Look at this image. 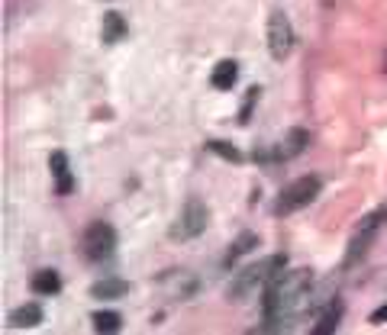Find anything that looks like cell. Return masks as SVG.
Returning <instances> with one entry per match:
<instances>
[{
  "label": "cell",
  "mask_w": 387,
  "mask_h": 335,
  "mask_svg": "<svg viewBox=\"0 0 387 335\" xmlns=\"http://www.w3.org/2000/svg\"><path fill=\"white\" fill-rule=\"evenodd\" d=\"M310 284H313L310 268H297V271H281L265 287L262 313L268 329H278L291 316H297L300 310L310 306Z\"/></svg>",
  "instance_id": "1"
},
{
  "label": "cell",
  "mask_w": 387,
  "mask_h": 335,
  "mask_svg": "<svg viewBox=\"0 0 387 335\" xmlns=\"http://www.w3.org/2000/svg\"><path fill=\"white\" fill-rule=\"evenodd\" d=\"M284 268H287V255H268V258H262L258 264L242 268V271L232 277L230 290H226L230 300H249V297H255V293L262 290V287H268Z\"/></svg>",
  "instance_id": "2"
},
{
  "label": "cell",
  "mask_w": 387,
  "mask_h": 335,
  "mask_svg": "<svg viewBox=\"0 0 387 335\" xmlns=\"http://www.w3.org/2000/svg\"><path fill=\"white\" fill-rule=\"evenodd\" d=\"M320 178L316 174H307V178H297L291 181L287 187L281 190V197L274 200V216H287V213H297V209H304L307 203H313L316 194H320Z\"/></svg>",
  "instance_id": "3"
},
{
  "label": "cell",
  "mask_w": 387,
  "mask_h": 335,
  "mask_svg": "<svg viewBox=\"0 0 387 335\" xmlns=\"http://www.w3.org/2000/svg\"><path fill=\"white\" fill-rule=\"evenodd\" d=\"M203 229H207V207L194 197V200L184 203V209L178 213L175 226L168 229V235H171L175 242H184V239H197Z\"/></svg>",
  "instance_id": "4"
},
{
  "label": "cell",
  "mask_w": 387,
  "mask_h": 335,
  "mask_svg": "<svg viewBox=\"0 0 387 335\" xmlns=\"http://www.w3.org/2000/svg\"><path fill=\"white\" fill-rule=\"evenodd\" d=\"M81 249L91 262H104V258H110L113 249H116L113 226H107V222H91L87 232H84V239H81Z\"/></svg>",
  "instance_id": "5"
},
{
  "label": "cell",
  "mask_w": 387,
  "mask_h": 335,
  "mask_svg": "<svg viewBox=\"0 0 387 335\" xmlns=\"http://www.w3.org/2000/svg\"><path fill=\"white\" fill-rule=\"evenodd\" d=\"M268 49L278 62H284L294 49V30H291V20L284 16L281 10H272L268 16Z\"/></svg>",
  "instance_id": "6"
},
{
  "label": "cell",
  "mask_w": 387,
  "mask_h": 335,
  "mask_svg": "<svg viewBox=\"0 0 387 335\" xmlns=\"http://www.w3.org/2000/svg\"><path fill=\"white\" fill-rule=\"evenodd\" d=\"M49 168H52V174H55V190L62 197H68L74 190V178H71V171H68V155L65 152H52L49 155Z\"/></svg>",
  "instance_id": "7"
},
{
  "label": "cell",
  "mask_w": 387,
  "mask_h": 335,
  "mask_svg": "<svg viewBox=\"0 0 387 335\" xmlns=\"http://www.w3.org/2000/svg\"><path fill=\"white\" fill-rule=\"evenodd\" d=\"M236 78H239V65L232 62V58H223V62H217L213 74H210V84H213L217 91H232Z\"/></svg>",
  "instance_id": "8"
},
{
  "label": "cell",
  "mask_w": 387,
  "mask_h": 335,
  "mask_svg": "<svg viewBox=\"0 0 387 335\" xmlns=\"http://www.w3.org/2000/svg\"><path fill=\"white\" fill-rule=\"evenodd\" d=\"M62 290V277L55 271H36L32 274V293H39V297H55V293Z\"/></svg>",
  "instance_id": "9"
},
{
  "label": "cell",
  "mask_w": 387,
  "mask_h": 335,
  "mask_svg": "<svg viewBox=\"0 0 387 335\" xmlns=\"http://www.w3.org/2000/svg\"><path fill=\"white\" fill-rule=\"evenodd\" d=\"M307 142H310V136H307V129H291L287 136H284L281 148L274 152L278 158H294V155H300L307 148Z\"/></svg>",
  "instance_id": "10"
},
{
  "label": "cell",
  "mask_w": 387,
  "mask_h": 335,
  "mask_svg": "<svg viewBox=\"0 0 387 335\" xmlns=\"http://www.w3.org/2000/svg\"><path fill=\"white\" fill-rule=\"evenodd\" d=\"M129 293V284L120 281V277H107V281H97L91 287V297H100V300H116V297H126Z\"/></svg>",
  "instance_id": "11"
},
{
  "label": "cell",
  "mask_w": 387,
  "mask_h": 335,
  "mask_svg": "<svg viewBox=\"0 0 387 335\" xmlns=\"http://www.w3.org/2000/svg\"><path fill=\"white\" fill-rule=\"evenodd\" d=\"M42 323V310L36 303H26L20 310H13L10 313V325L13 329H32V325Z\"/></svg>",
  "instance_id": "12"
},
{
  "label": "cell",
  "mask_w": 387,
  "mask_h": 335,
  "mask_svg": "<svg viewBox=\"0 0 387 335\" xmlns=\"http://www.w3.org/2000/svg\"><path fill=\"white\" fill-rule=\"evenodd\" d=\"M123 36H126V20L120 13H107L104 26H100V39H104L107 45H113V42H120Z\"/></svg>",
  "instance_id": "13"
},
{
  "label": "cell",
  "mask_w": 387,
  "mask_h": 335,
  "mask_svg": "<svg viewBox=\"0 0 387 335\" xmlns=\"http://www.w3.org/2000/svg\"><path fill=\"white\" fill-rule=\"evenodd\" d=\"M339 319H342V303H339V300H333V303L326 306V313L320 316V323L313 325V332H316V335L333 332L335 325H339Z\"/></svg>",
  "instance_id": "14"
},
{
  "label": "cell",
  "mask_w": 387,
  "mask_h": 335,
  "mask_svg": "<svg viewBox=\"0 0 387 335\" xmlns=\"http://www.w3.org/2000/svg\"><path fill=\"white\" fill-rule=\"evenodd\" d=\"M258 245V235L255 232H242L239 239L232 242V249H230V255H226V264H236L242 258V255H249L252 249Z\"/></svg>",
  "instance_id": "15"
},
{
  "label": "cell",
  "mask_w": 387,
  "mask_h": 335,
  "mask_svg": "<svg viewBox=\"0 0 387 335\" xmlns=\"http://www.w3.org/2000/svg\"><path fill=\"white\" fill-rule=\"evenodd\" d=\"M91 323H94L97 332H120V313H94L91 316Z\"/></svg>",
  "instance_id": "16"
},
{
  "label": "cell",
  "mask_w": 387,
  "mask_h": 335,
  "mask_svg": "<svg viewBox=\"0 0 387 335\" xmlns=\"http://www.w3.org/2000/svg\"><path fill=\"white\" fill-rule=\"evenodd\" d=\"M210 152H217L220 158H226V161H242V152L236 146H226V142H220V139H210L207 142Z\"/></svg>",
  "instance_id": "17"
},
{
  "label": "cell",
  "mask_w": 387,
  "mask_h": 335,
  "mask_svg": "<svg viewBox=\"0 0 387 335\" xmlns=\"http://www.w3.org/2000/svg\"><path fill=\"white\" fill-rule=\"evenodd\" d=\"M255 100H258V87H249V94H245V104H242V110H239V123H242V126L252 119V106H255Z\"/></svg>",
  "instance_id": "18"
},
{
  "label": "cell",
  "mask_w": 387,
  "mask_h": 335,
  "mask_svg": "<svg viewBox=\"0 0 387 335\" xmlns=\"http://www.w3.org/2000/svg\"><path fill=\"white\" fill-rule=\"evenodd\" d=\"M384 319H387V303H384V306H377L375 313H371V323H375V325H381Z\"/></svg>",
  "instance_id": "19"
}]
</instances>
